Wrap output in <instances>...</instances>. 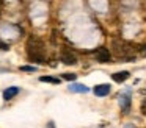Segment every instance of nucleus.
<instances>
[{
	"instance_id": "10",
	"label": "nucleus",
	"mask_w": 146,
	"mask_h": 128,
	"mask_svg": "<svg viewBox=\"0 0 146 128\" xmlns=\"http://www.w3.org/2000/svg\"><path fill=\"white\" fill-rule=\"evenodd\" d=\"M39 81H44V83H54V84H58V83H60V78H55V77H39Z\"/></svg>"
},
{
	"instance_id": "7",
	"label": "nucleus",
	"mask_w": 146,
	"mask_h": 128,
	"mask_svg": "<svg viewBox=\"0 0 146 128\" xmlns=\"http://www.w3.org/2000/svg\"><path fill=\"white\" fill-rule=\"evenodd\" d=\"M19 94V87H16V86H11V87H8V89H5L3 91V100H11V98H14V97Z\"/></svg>"
},
{
	"instance_id": "5",
	"label": "nucleus",
	"mask_w": 146,
	"mask_h": 128,
	"mask_svg": "<svg viewBox=\"0 0 146 128\" xmlns=\"http://www.w3.org/2000/svg\"><path fill=\"white\" fill-rule=\"evenodd\" d=\"M61 61L64 62V64H68V66H74L77 62V58H76V55L74 53H71V50H66L64 49L63 52H61Z\"/></svg>"
},
{
	"instance_id": "4",
	"label": "nucleus",
	"mask_w": 146,
	"mask_h": 128,
	"mask_svg": "<svg viewBox=\"0 0 146 128\" xmlns=\"http://www.w3.org/2000/svg\"><path fill=\"white\" fill-rule=\"evenodd\" d=\"M130 92H124L123 95L119 97V105H121V109H123L124 114H129L130 111Z\"/></svg>"
},
{
	"instance_id": "11",
	"label": "nucleus",
	"mask_w": 146,
	"mask_h": 128,
	"mask_svg": "<svg viewBox=\"0 0 146 128\" xmlns=\"http://www.w3.org/2000/svg\"><path fill=\"white\" fill-rule=\"evenodd\" d=\"M63 78H64V80H68V81H74L77 78V75L76 74H63Z\"/></svg>"
},
{
	"instance_id": "13",
	"label": "nucleus",
	"mask_w": 146,
	"mask_h": 128,
	"mask_svg": "<svg viewBox=\"0 0 146 128\" xmlns=\"http://www.w3.org/2000/svg\"><path fill=\"white\" fill-rule=\"evenodd\" d=\"M140 109H141V112L146 116V100H143V102H141V106H140Z\"/></svg>"
},
{
	"instance_id": "3",
	"label": "nucleus",
	"mask_w": 146,
	"mask_h": 128,
	"mask_svg": "<svg viewBox=\"0 0 146 128\" xmlns=\"http://www.w3.org/2000/svg\"><path fill=\"white\" fill-rule=\"evenodd\" d=\"M94 56L99 62H110L111 61V53L107 47H98L94 50Z\"/></svg>"
},
{
	"instance_id": "16",
	"label": "nucleus",
	"mask_w": 146,
	"mask_h": 128,
	"mask_svg": "<svg viewBox=\"0 0 146 128\" xmlns=\"http://www.w3.org/2000/svg\"><path fill=\"white\" fill-rule=\"evenodd\" d=\"M46 128H55V123H54V122H47V125H46Z\"/></svg>"
},
{
	"instance_id": "15",
	"label": "nucleus",
	"mask_w": 146,
	"mask_h": 128,
	"mask_svg": "<svg viewBox=\"0 0 146 128\" xmlns=\"http://www.w3.org/2000/svg\"><path fill=\"white\" fill-rule=\"evenodd\" d=\"M140 50H141V55H143V56H146V44H143Z\"/></svg>"
},
{
	"instance_id": "9",
	"label": "nucleus",
	"mask_w": 146,
	"mask_h": 128,
	"mask_svg": "<svg viewBox=\"0 0 146 128\" xmlns=\"http://www.w3.org/2000/svg\"><path fill=\"white\" fill-rule=\"evenodd\" d=\"M69 91L71 92H80V94H85V92H88V87L86 86H83V84H79V83H74V84H71L69 86Z\"/></svg>"
},
{
	"instance_id": "14",
	"label": "nucleus",
	"mask_w": 146,
	"mask_h": 128,
	"mask_svg": "<svg viewBox=\"0 0 146 128\" xmlns=\"http://www.w3.org/2000/svg\"><path fill=\"white\" fill-rule=\"evenodd\" d=\"M0 49H2V50H8L10 47H8V44H5V42H2V41H0Z\"/></svg>"
},
{
	"instance_id": "8",
	"label": "nucleus",
	"mask_w": 146,
	"mask_h": 128,
	"mask_svg": "<svg viewBox=\"0 0 146 128\" xmlns=\"http://www.w3.org/2000/svg\"><path fill=\"white\" fill-rule=\"evenodd\" d=\"M111 78H113V81H116V83H123V81H126L127 78H129V72H127V70L116 72V74L111 75Z\"/></svg>"
},
{
	"instance_id": "1",
	"label": "nucleus",
	"mask_w": 146,
	"mask_h": 128,
	"mask_svg": "<svg viewBox=\"0 0 146 128\" xmlns=\"http://www.w3.org/2000/svg\"><path fill=\"white\" fill-rule=\"evenodd\" d=\"M27 56L32 62L36 64H44L46 61V49H44V42L36 36H30L27 41Z\"/></svg>"
},
{
	"instance_id": "2",
	"label": "nucleus",
	"mask_w": 146,
	"mask_h": 128,
	"mask_svg": "<svg viewBox=\"0 0 146 128\" xmlns=\"http://www.w3.org/2000/svg\"><path fill=\"white\" fill-rule=\"evenodd\" d=\"M111 49H113L115 55L118 58L127 59V61H132L135 59V52H133V45L130 42L124 39H113L111 41Z\"/></svg>"
},
{
	"instance_id": "12",
	"label": "nucleus",
	"mask_w": 146,
	"mask_h": 128,
	"mask_svg": "<svg viewBox=\"0 0 146 128\" xmlns=\"http://www.w3.org/2000/svg\"><path fill=\"white\" fill-rule=\"evenodd\" d=\"M21 70H22V72H35L36 67H33V66H22Z\"/></svg>"
},
{
	"instance_id": "6",
	"label": "nucleus",
	"mask_w": 146,
	"mask_h": 128,
	"mask_svg": "<svg viewBox=\"0 0 146 128\" xmlns=\"http://www.w3.org/2000/svg\"><path fill=\"white\" fill-rule=\"evenodd\" d=\"M93 92L96 94L98 97H104L110 92V84H98V86L93 89Z\"/></svg>"
}]
</instances>
